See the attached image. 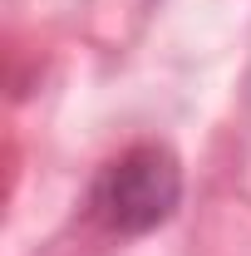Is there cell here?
I'll return each mask as SVG.
<instances>
[{"instance_id": "6da1fadb", "label": "cell", "mask_w": 251, "mask_h": 256, "mask_svg": "<svg viewBox=\"0 0 251 256\" xmlns=\"http://www.w3.org/2000/svg\"><path fill=\"white\" fill-rule=\"evenodd\" d=\"M182 202V168L162 143H138L104 168L94 188L98 222L118 236H143L162 226Z\"/></svg>"}]
</instances>
